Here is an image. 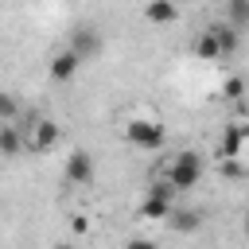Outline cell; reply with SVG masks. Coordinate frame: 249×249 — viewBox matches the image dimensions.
<instances>
[{"label": "cell", "instance_id": "1", "mask_svg": "<svg viewBox=\"0 0 249 249\" xmlns=\"http://www.w3.org/2000/svg\"><path fill=\"white\" fill-rule=\"evenodd\" d=\"M202 171H206L202 152L183 148V152L167 156V163H163V175H160V179H167V183H171V191H191V187H198Z\"/></svg>", "mask_w": 249, "mask_h": 249}, {"label": "cell", "instance_id": "2", "mask_svg": "<svg viewBox=\"0 0 249 249\" xmlns=\"http://www.w3.org/2000/svg\"><path fill=\"white\" fill-rule=\"evenodd\" d=\"M19 132H23V152L31 156H47L62 140V124L54 117H31L27 124H19Z\"/></svg>", "mask_w": 249, "mask_h": 249}, {"label": "cell", "instance_id": "3", "mask_svg": "<svg viewBox=\"0 0 249 249\" xmlns=\"http://www.w3.org/2000/svg\"><path fill=\"white\" fill-rule=\"evenodd\" d=\"M121 132H124V140H128L136 152H160V148L167 144V132H163V124H160L156 117H128Z\"/></svg>", "mask_w": 249, "mask_h": 249}, {"label": "cell", "instance_id": "4", "mask_svg": "<svg viewBox=\"0 0 249 249\" xmlns=\"http://www.w3.org/2000/svg\"><path fill=\"white\" fill-rule=\"evenodd\" d=\"M175 198V191H171V183L167 179H152V187H148V195H144V202H140V218L144 222H163L167 214H171V202Z\"/></svg>", "mask_w": 249, "mask_h": 249}, {"label": "cell", "instance_id": "5", "mask_svg": "<svg viewBox=\"0 0 249 249\" xmlns=\"http://www.w3.org/2000/svg\"><path fill=\"white\" fill-rule=\"evenodd\" d=\"M101 47H105V35H101V27H97V23H78V27L70 31V51H74L82 62L97 58V54H101Z\"/></svg>", "mask_w": 249, "mask_h": 249}, {"label": "cell", "instance_id": "6", "mask_svg": "<svg viewBox=\"0 0 249 249\" xmlns=\"http://www.w3.org/2000/svg\"><path fill=\"white\" fill-rule=\"evenodd\" d=\"M93 175H97V163H93V156H89L86 148H74V152L66 156L62 179H66L70 187H89V183H93Z\"/></svg>", "mask_w": 249, "mask_h": 249}, {"label": "cell", "instance_id": "7", "mask_svg": "<svg viewBox=\"0 0 249 249\" xmlns=\"http://www.w3.org/2000/svg\"><path fill=\"white\" fill-rule=\"evenodd\" d=\"M210 35H214V43H218V51H222V58H233V54L241 51V31H237L233 23H226V19H218V23H210Z\"/></svg>", "mask_w": 249, "mask_h": 249}, {"label": "cell", "instance_id": "8", "mask_svg": "<svg viewBox=\"0 0 249 249\" xmlns=\"http://www.w3.org/2000/svg\"><path fill=\"white\" fill-rule=\"evenodd\" d=\"M78 70H82V58H78V54H74L70 47H66V51H54V54H51V66H47V74H51L54 82H70V78H74Z\"/></svg>", "mask_w": 249, "mask_h": 249}, {"label": "cell", "instance_id": "9", "mask_svg": "<svg viewBox=\"0 0 249 249\" xmlns=\"http://www.w3.org/2000/svg\"><path fill=\"white\" fill-rule=\"evenodd\" d=\"M245 136H249V128H245L241 121L226 124V128H222V136H218V160H226V156H241Z\"/></svg>", "mask_w": 249, "mask_h": 249}, {"label": "cell", "instance_id": "10", "mask_svg": "<svg viewBox=\"0 0 249 249\" xmlns=\"http://www.w3.org/2000/svg\"><path fill=\"white\" fill-rule=\"evenodd\" d=\"M144 19L156 23V27L175 23V19H179V4H175V0H148V4H144Z\"/></svg>", "mask_w": 249, "mask_h": 249}, {"label": "cell", "instance_id": "11", "mask_svg": "<svg viewBox=\"0 0 249 249\" xmlns=\"http://www.w3.org/2000/svg\"><path fill=\"white\" fill-rule=\"evenodd\" d=\"M0 156H4V160L23 156V132H19L16 121H4V124H0Z\"/></svg>", "mask_w": 249, "mask_h": 249}, {"label": "cell", "instance_id": "12", "mask_svg": "<svg viewBox=\"0 0 249 249\" xmlns=\"http://www.w3.org/2000/svg\"><path fill=\"white\" fill-rule=\"evenodd\" d=\"M163 222H167L175 233H195V230L202 226V214H198V210H187V206H179V210L171 206V214H167Z\"/></svg>", "mask_w": 249, "mask_h": 249}, {"label": "cell", "instance_id": "13", "mask_svg": "<svg viewBox=\"0 0 249 249\" xmlns=\"http://www.w3.org/2000/svg\"><path fill=\"white\" fill-rule=\"evenodd\" d=\"M195 58H202V62H222V51H218V43H214V35H210V27H202L198 35H195Z\"/></svg>", "mask_w": 249, "mask_h": 249}, {"label": "cell", "instance_id": "14", "mask_svg": "<svg viewBox=\"0 0 249 249\" xmlns=\"http://www.w3.org/2000/svg\"><path fill=\"white\" fill-rule=\"evenodd\" d=\"M218 175H222V179H233V183H241L249 171H245L241 156H226V160H218Z\"/></svg>", "mask_w": 249, "mask_h": 249}, {"label": "cell", "instance_id": "15", "mask_svg": "<svg viewBox=\"0 0 249 249\" xmlns=\"http://www.w3.org/2000/svg\"><path fill=\"white\" fill-rule=\"evenodd\" d=\"M4 121H19V97L12 89H0V124Z\"/></svg>", "mask_w": 249, "mask_h": 249}, {"label": "cell", "instance_id": "16", "mask_svg": "<svg viewBox=\"0 0 249 249\" xmlns=\"http://www.w3.org/2000/svg\"><path fill=\"white\" fill-rule=\"evenodd\" d=\"M241 93H245V82H241V74H230V78L222 82V93H218V97L237 105V101H241Z\"/></svg>", "mask_w": 249, "mask_h": 249}, {"label": "cell", "instance_id": "17", "mask_svg": "<svg viewBox=\"0 0 249 249\" xmlns=\"http://www.w3.org/2000/svg\"><path fill=\"white\" fill-rule=\"evenodd\" d=\"M226 23H233L237 31H245L249 27V0H230V19Z\"/></svg>", "mask_w": 249, "mask_h": 249}, {"label": "cell", "instance_id": "18", "mask_svg": "<svg viewBox=\"0 0 249 249\" xmlns=\"http://www.w3.org/2000/svg\"><path fill=\"white\" fill-rule=\"evenodd\" d=\"M121 249H160L152 237H124V245Z\"/></svg>", "mask_w": 249, "mask_h": 249}, {"label": "cell", "instance_id": "19", "mask_svg": "<svg viewBox=\"0 0 249 249\" xmlns=\"http://www.w3.org/2000/svg\"><path fill=\"white\" fill-rule=\"evenodd\" d=\"M70 230H74V233H89V218H86V214H74V218H70Z\"/></svg>", "mask_w": 249, "mask_h": 249}, {"label": "cell", "instance_id": "20", "mask_svg": "<svg viewBox=\"0 0 249 249\" xmlns=\"http://www.w3.org/2000/svg\"><path fill=\"white\" fill-rule=\"evenodd\" d=\"M51 249H74V245H66V241H58V245H51Z\"/></svg>", "mask_w": 249, "mask_h": 249}]
</instances>
